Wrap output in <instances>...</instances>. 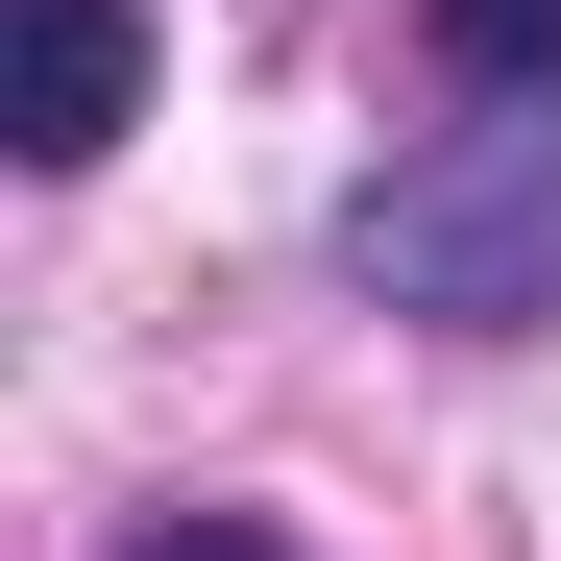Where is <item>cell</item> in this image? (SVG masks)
<instances>
[{
    "label": "cell",
    "instance_id": "1",
    "mask_svg": "<svg viewBox=\"0 0 561 561\" xmlns=\"http://www.w3.org/2000/svg\"><path fill=\"white\" fill-rule=\"evenodd\" d=\"M342 268H366L391 318H439V342H537V318H561V99L415 123V147L342 196Z\"/></svg>",
    "mask_w": 561,
    "mask_h": 561
},
{
    "label": "cell",
    "instance_id": "2",
    "mask_svg": "<svg viewBox=\"0 0 561 561\" xmlns=\"http://www.w3.org/2000/svg\"><path fill=\"white\" fill-rule=\"evenodd\" d=\"M147 123V0H25V171H99Z\"/></svg>",
    "mask_w": 561,
    "mask_h": 561
},
{
    "label": "cell",
    "instance_id": "3",
    "mask_svg": "<svg viewBox=\"0 0 561 561\" xmlns=\"http://www.w3.org/2000/svg\"><path fill=\"white\" fill-rule=\"evenodd\" d=\"M439 73L463 99H561V0H439Z\"/></svg>",
    "mask_w": 561,
    "mask_h": 561
},
{
    "label": "cell",
    "instance_id": "4",
    "mask_svg": "<svg viewBox=\"0 0 561 561\" xmlns=\"http://www.w3.org/2000/svg\"><path fill=\"white\" fill-rule=\"evenodd\" d=\"M123 561H294V537H268V513H147Z\"/></svg>",
    "mask_w": 561,
    "mask_h": 561
}]
</instances>
